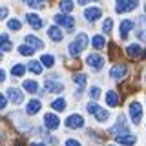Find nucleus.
<instances>
[{"mask_svg":"<svg viewBox=\"0 0 146 146\" xmlns=\"http://www.w3.org/2000/svg\"><path fill=\"white\" fill-rule=\"evenodd\" d=\"M111 133H115L117 137H119V135H124V133H128V124H126V119L122 117V115H119L117 122H115V126L111 128Z\"/></svg>","mask_w":146,"mask_h":146,"instance_id":"39448f33","label":"nucleus"},{"mask_svg":"<svg viewBox=\"0 0 146 146\" xmlns=\"http://www.w3.org/2000/svg\"><path fill=\"white\" fill-rule=\"evenodd\" d=\"M126 53L130 55V57H141V55H143V48H141L139 44H130L126 48Z\"/></svg>","mask_w":146,"mask_h":146,"instance_id":"6ab92c4d","label":"nucleus"},{"mask_svg":"<svg viewBox=\"0 0 146 146\" xmlns=\"http://www.w3.org/2000/svg\"><path fill=\"white\" fill-rule=\"evenodd\" d=\"M24 71H26V68L22 66V64H15V66L11 68V73L15 77H22V75H24Z\"/></svg>","mask_w":146,"mask_h":146,"instance_id":"2f4dec72","label":"nucleus"},{"mask_svg":"<svg viewBox=\"0 0 146 146\" xmlns=\"http://www.w3.org/2000/svg\"><path fill=\"white\" fill-rule=\"evenodd\" d=\"M139 24L141 26H139V29H137V36L146 42V17H141L139 18Z\"/></svg>","mask_w":146,"mask_h":146,"instance_id":"aec40b11","label":"nucleus"},{"mask_svg":"<svg viewBox=\"0 0 146 146\" xmlns=\"http://www.w3.org/2000/svg\"><path fill=\"white\" fill-rule=\"evenodd\" d=\"M31 146H46L44 143H31Z\"/></svg>","mask_w":146,"mask_h":146,"instance_id":"79ce46f5","label":"nucleus"},{"mask_svg":"<svg viewBox=\"0 0 146 146\" xmlns=\"http://www.w3.org/2000/svg\"><path fill=\"white\" fill-rule=\"evenodd\" d=\"M110 146H115V144H110Z\"/></svg>","mask_w":146,"mask_h":146,"instance_id":"c03bdc74","label":"nucleus"},{"mask_svg":"<svg viewBox=\"0 0 146 146\" xmlns=\"http://www.w3.org/2000/svg\"><path fill=\"white\" fill-rule=\"evenodd\" d=\"M66 126L71 128V130H75V128H82V126H84V119H82V115H79V113H73V115H70L66 119Z\"/></svg>","mask_w":146,"mask_h":146,"instance_id":"0eeeda50","label":"nucleus"},{"mask_svg":"<svg viewBox=\"0 0 146 146\" xmlns=\"http://www.w3.org/2000/svg\"><path fill=\"white\" fill-rule=\"evenodd\" d=\"M130 119L133 121V124H139L141 119H143V108H141V104L137 100L130 104Z\"/></svg>","mask_w":146,"mask_h":146,"instance_id":"7ed1b4c3","label":"nucleus"},{"mask_svg":"<svg viewBox=\"0 0 146 146\" xmlns=\"http://www.w3.org/2000/svg\"><path fill=\"white\" fill-rule=\"evenodd\" d=\"M44 126L48 130H57L60 126V119L55 115V113H46L44 115Z\"/></svg>","mask_w":146,"mask_h":146,"instance_id":"423d86ee","label":"nucleus"},{"mask_svg":"<svg viewBox=\"0 0 146 146\" xmlns=\"http://www.w3.org/2000/svg\"><path fill=\"white\" fill-rule=\"evenodd\" d=\"M55 22H57L58 26L68 27V29H71V27L75 26V18L70 17V15H57V17H55Z\"/></svg>","mask_w":146,"mask_h":146,"instance_id":"6e6552de","label":"nucleus"},{"mask_svg":"<svg viewBox=\"0 0 146 146\" xmlns=\"http://www.w3.org/2000/svg\"><path fill=\"white\" fill-rule=\"evenodd\" d=\"M0 46H2V51H9L11 49V42H9L7 33H2V36H0Z\"/></svg>","mask_w":146,"mask_h":146,"instance_id":"a878e982","label":"nucleus"},{"mask_svg":"<svg viewBox=\"0 0 146 146\" xmlns=\"http://www.w3.org/2000/svg\"><path fill=\"white\" fill-rule=\"evenodd\" d=\"M133 29V22L131 20H122L121 22V38L122 40H126V36H128V33Z\"/></svg>","mask_w":146,"mask_h":146,"instance_id":"f3484780","label":"nucleus"},{"mask_svg":"<svg viewBox=\"0 0 146 146\" xmlns=\"http://www.w3.org/2000/svg\"><path fill=\"white\" fill-rule=\"evenodd\" d=\"M44 88L46 91H51V93H58V91H62L64 90V86L60 84V82H55V80H46V84H44Z\"/></svg>","mask_w":146,"mask_h":146,"instance_id":"dca6fc26","label":"nucleus"},{"mask_svg":"<svg viewBox=\"0 0 146 146\" xmlns=\"http://www.w3.org/2000/svg\"><path fill=\"white\" fill-rule=\"evenodd\" d=\"M26 20L29 22V26H31V27H35V29H40V27L44 26L42 18H40L38 15H35V13H27V15H26Z\"/></svg>","mask_w":146,"mask_h":146,"instance_id":"9b49d317","label":"nucleus"},{"mask_svg":"<svg viewBox=\"0 0 146 146\" xmlns=\"http://www.w3.org/2000/svg\"><path fill=\"white\" fill-rule=\"evenodd\" d=\"M90 97L93 100H97L100 97V88H97V86H93V88H90Z\"/></svg>","mask_w":146,"mask_h":146,"instance_id":"f704fd0d","label":"nucleus"},{"mask_svg":"<svg viewBox=\"0 0 146 146\" xmlns=\"http://www.w3.org/2000/svg\"><path fill=\"white\" fill-rule=\"evenodd\" d=\"M24 90L27 93H36L38 91V84L35 80H24Z\"/></svg>","mask_w":146,"mask_h":146,"instance_id":"5701e85b","label":"nucleus"},{"mask_svg":"<svg viewBox=\"0 0 146 146\" xmlns=\"http://www.w3.org/2000/svg\"><path fill=\"white\" fill-rule=\"evenodd\" d=\"M48 35H49V38H51V40H55V42H60L62 36H64V33L60 31V27H58V26H51L48 29Z\"/></svg>","mask_w":146,"mask_h":146,"instance_id":"2eb2a0df","label":"nucleus"},{"mask_svg":"<svg viewBox=\"0 0 146 146\" xmlns=\"http://www.w3.org/2000/svg\"><path fill=\"white\" fill-rule=\"evenodd\" d=\"M40 108H42L40 100L31 99L29 102H27V106H26V111H27V115H35V113H38V111H40Z\"/></svg>","mask_w":146,"mask_h":146,"instance_id":"ddd939ff","label":"nucleus"},{"mask_svg":"<svg viewBox=\"0 0 146 146\" xmlns=\"http://www.w3.org/2000/svg\"><path fill=\"white\" fill-rule=\"evenodd\" d=\"M108 117H110V111H106L104 108H99V110H97V113H95V119H97L99 122L108 121Z\"/></svg>","mask_w":146,"mask_h":146,"instance_id":"bb28decb","label":"nucleus"},{"mask_svg":"<svg viewBox=\"0 0 146 146\" xmlns=\"http://www.w3.org/2000/svg\"><path fill=\"white\" fill-rule=\"evenodd\" d=\"M86 80H88V77H86L84 73H75V75H73V82H75L79 88H84Z\"/></svg>","mask_w":146,"mask_h":146,"instance_id":"b1692460","label":"nucleus"},{"mask_svg":"<svg viewBox=\"0 0 146 146\" xmlns=\"http://www.w3.org/2000/svg\"><path fill=\"white\" fill-rule=\"evenodd\" d=\"M139 0H117L115 4V11L117 13H126V11H131V9L137 7Z\"/></svg>","mask_w":146,"mask_h":146,"instance_id":"f03ea898","label":"nucleus"},{"mask_svg":"<svg viewBox=\"0 0 146 146\" xmlns=\"http://www.w3.org/2000/svg\"><path fill=\"white\" fill-rule=\"evenodd\" d=\"M126 66L124 64H115V66L111 68V71H110V75L113 77V79H122V77L126 75Z\"/></svg>","mask_w":146,"mask_h":146,"instance_id":"f8f14e48","label":"nucleus"},{"mask_svg":"<svg viewBox=\"0 0 146 146\" xmlns=\"http://www.w3.org/2000/svg\"><path fill=\"white\" fill-rule=\"evenodd\" d=\"M0 80H6V71H4V70H0Z\"/></svg>","mask_w":146,"mask_h":146,"instance_id":"a19ab883","label":"nucleus"},{"mask_svg":"<svg viewBox=\"0 0 146 146\" xmlns=\"http://www.w3.org/2000/svg\"><path fill=\"white\" fill-rule=\"evenodd\" d=\"M40 2H44V0H40Z\"/></svg>","mask_w":146,"mask_h":146,"instance_id":"a18cd8bd","label":"nucleus"},{"mask_svg":"<svg viewBox=\"0 0 146 146\" xmlns=\"http://www.w3.org/2000/svg\"><path fill=\"white\" fill-rule=\"evenodd\" d=\"M84 17H86V20H88V22H95L97 18L102 17V11H100L99 7H88L84 11Z\"/></svg>","mask_w":146,"mask_h":146,"instance_id":"9d476101","label":"nucleus"},{"mask_svg":"<svg viewBox=\"0 0 146 146\" xmlns=\"http://www.w3.org/2000/svg\"><path fill=\"white\" fill-rule=\"evenodd\" d=\"M7 97H9V100H11L13 104H20L22 100H24V95H22V91L17 90V88H9V90H7Z\"/></svg>","mask_w":146,"mask_h":146,"instance_id":"1a4fd4ad","label":"nucleus"},{"mask_svg":"<svg viewBox=\"0 0 146 146\" xmlns=\"http://www.w3.org/2000/svg\"><path fill=\"white\" fill-rule=\"evenodd\" d=\"M66 146H80V143L77 139H68L66 141Z\"/></svg>","mask_w":146,"mask_h":146,"instance_id":"4c0bfd02","label":"nucleus"},{"mask_svg":"<svg viewBox=\"0 0 146 146\" xmlns=\"http://www.w3.org/2000/svg\"><path fill=\"white\" fill-rule=\"evenodd\" d=\"M86 46H88V35H86V33H79L75 36V40L70 44V53L73 55V57H77V55H80L86 49Z\"/></svg>","mask_w":146,"mask_h":146,"instance_id":"f257e3e1","label":"nucleus"},{"mask_svg":"<svg viewBox=\"0 0 146 146\" xmlns=\"http://www.w3.org/2000/svg\"><path fill=\"white\" fill-rule=\"evenodd\" d=\"M86 64H88L90 68H93V70H100V68L104 66V57H100L97 53H90L88 57H86Z\"/></svg>","mask_w":146,"mask_h":146,"instance_id":"20e7f679","label":"nucleus"},{"mask_svg":"<svg viewBox=\"0 0 146 146\" xmlns=\"http://www.w3.org/2000/svg\"><path fill=\"white\" fill-rule=\"evenodd\" d=\"M40 62H42L46 68H53V64H55V58L51 57V55H42V57H40Z\"/></svg>","mask_w":146,"mask_h":146,"instance_id":"7c9ffc66","label":"nucleus"},{"mask_svg":"<svg viewBox=\"0 0 146 146\" xmlns=\"http://www.w3.org/2000/svg\"><path fill=\"white\" fill-rule=\"evenodd\" d=\"M117 143L122 144V146H131V144L137 143V137L131 135V133H124V135H119L117 137Z\"/></svg>","mask_w":146,"mask_h":146,"instance_id":"4468645a","label":"nucleus"},{"mask_svg":"<svg viewBox=\"0 0 146 146\" xmlns=\"http://www.w3.org/2000/svg\"><path fill=\"white\" fill-rule=\"evenodd\" d=\"M58 6H60V11H64V13H70L73 7H75V4L71 2V0H60V4H58Z\"/></svg>","mask_w":146,"mask_h":146,"instance_id":"c85d7f7f","label":"nucleus"},{"mask_svg":"<svg viewBox=\"0 0 146 146\" xmlns=\"http://www.w3.org/2000/svg\"><path fill=\"white\" fill-rule=\"evenodd\" d=\"M144 11H146V4H144Z\"/></svg>","mask_w":146,"mask_h":146,"instance_id":"37998d69","label":"nucleus"},{"mask_svg":"<svg viewBox=\"0 0 146 146\" xmlns=\"http://www.w3.org/2000/svg\"><path fill=\"white\" fill-rule=\"evenodd\" d=\"M24 2L27 6H31V7H44V4L40 2V0H24Z\"/></svg>","mask_w":146,"mask_h":146,"instance_id":"c9c22d12","label":"nucleus"},{"mask_svg":"<svg viewBox=\"0 0 146 146\" xmlns=\"http://www.w3.org/2000/svg\"><path fill=\"white\" fill-rule=\"evenodd\" d=\"M99 108H100V106H97L95 102H88V106H86V110H88L90 113H93V115L97 113V110H99Z\"/></svg>","mask_w":146,"mask_h":146,"instance_id":"e433bc0d","label":"nucleus"},{"mask_svg":"<svg viewBox=\"0 0 146 146\" xmlns=\"http://www.w3.org/2000/svg\"><path fill=\"white\" fill-rule=\"evenodd\" d=\"M26 42H27V46H31V48H35V49H42L44 48L42 40L36 38V36H33V35H27L26 36Z\"/></svg>","mask_w":146,"mask_h":146,"instance_id":"a211bd4d","label":"nucleus"},{"mask_svg":"<svg viewBox=\"0 0 146 146\" xmlns=\"http://www.w3.org/2000/svg\"><path fill=\"white\" fill-rule=\"evenodd\" d=\"M27 68H29V71H33L35 75H40V73H42V64L36 62V60H31L27 64Z\"/></svg>","mask_w":146,"mask_h":146,"instance_id":"393cba45","label":"nucleus"},{"mask_svg":"<svg viewBox=\"0 0 146 146\" xmlns=\"http://www.w3.org/2000/svg\"><path fill=\"white\" fill-rule=\"evenodd\" d=\"M91 44H93V48L102 49L104 46H106V40H104V36H102V35H95L93 38H91Z\"/></svg>","mask_w":146,"mask_h":146,"instance_id":"4be33fe9","label":"nucleus"},{"mask_svg":"<svg viewBox=\"0 0 146 146\" xmlns=\"http://www.w3.org/2000/svg\"><path fill=\"white\" fill-rule=\"evenodd\" d=\"M7 106V97H4V95H0V108H6Z\"/></svg>","mask_w":146,"mask_h":146,"instance_id":"58836bf2","label":"nucleus"},{"mask_svg":"<svg viewBox=\"0 0 146 146\" xmlns=\"http://www.w3.org/2000/svg\"><path fill=\"white\" fill-rule=\"evenodd\" d=\"M119 100H121V99H119V95H117L113 90H110L108 93H106V102L110 104V106H113V108L119 106Z\"/></svg>","mask_w":146,"mask_h":146,"instance_id":"412c9836","label":"nucleus"},{"mask_svg":"<svg viewBox=\"0 0 146 146\" xmlns=\"http://www.w3.org/2000/svg\"><path fill=\"white\" fill-rule=\"evenodd\" d=\"M0 17H2V18L7 17V7H2V11H0Z\"/></svg>","mask_w":146,"mask_h":146,"instance_id":"ea45409f","label":"nucleus"},{"mask_svg":"<svg viewBox=\"0 0 146 146\" xmlns=\"http://www.w3.org/2000/svg\"><path fill=\"white\" fill-rule=\"evenodd\" d=\"M18 53L24 55V57H31V55L35 53V48H31V46H18Z\"/></svg>","mask_w":146,"mask_h":146,"instance_id":"cd10ccee","label":"nucleus"},{"mask_svg":"<svg viewBox=\"0 0 146 146\" xmlns=\"http://www.w3.org/2000/svg\"><path fill=\"white\" fill-rule=\"evenodd\" d=\"M51 106H53V110H57V111H64V110H66V100H64V99H57V100L51 102Z\"/></svg>","mask_w":146,"mask_h":146,"instance_id":"c756f323","label":"nucleus"},{"mask_svg":"<svg viewBox=\"0 0 146 146\" xmlns=\"http://www.w3.org/2000/svg\"><path fill=\"white\" fill-rule=\"evenodd\" d=\"M111 27H113V20H111V18H106L104 24H102V31H104V33H110Z\"/></svg>","mask_w":146,"mask_h":146,"instance_id":"72a5a7b5","label":"nucleus"},{"mask_svg":"<svg viewBox=\"0 0 146 146\" xmlns=\"http://www.w3.org/2000/svg\"><path fill=\"white\" fill-rule=\"evenodd\" d=\"M7 27H9L11 31H18V29L22 27V24H20V20H18V18H11V20L7 22Z\"/></svg>","mask_w":146,"mask_h":146,"instance_id":"473e14b6","label":"nucleus"}]
</instances>
